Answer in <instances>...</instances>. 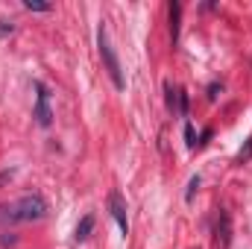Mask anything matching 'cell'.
Returning <instances> with one entry per match:
<instances>
[{
  "instance_id": "6da1fadb",
  "label": "cell",
  "mask_w": 252,
  "mask_h": 249,
  "mask_svg": "<svg viewBox=\"0 0 252 249\" xmlns=\"http://www.w3.org/2000/svg\"><path fill=\"white\" fill-rule=\"evenodd\" d=\"M0 211L12 223H32V220H41L47 214V202L38 193H27V196H21L12 205H0Z\"/></svg>"
},
{
  "instance_id": "7a4b0ae2",
  "label": "cell",
  "mask_w": 252,
  "mask_h": 249,
  "mask_svg": "<svg viewBox=\"0 0 252 249\" xmlns=\"http://www.w3.org/2000/svg\"><path fill=\"white\" fill-rule=\"evenodd\" d=\"M97 47H100L103 64H106V70H109V76H112L115 88H118V91H124L126 82H124V73H121V62H118V53H115V47H112L109 32H106V27H103V24H100V30H97Z\"/></svg>"
},
{
  "instance_id": "3957f363",
  "label": "cell",
  "mask_w": 252,
  "mask_h": 249,
  "mask_svg": "<svg viewBox=\"0 0 252 249\" xmlns=\"http://www.w3.org/2000/svg\"><path fill=\"white\" fill-rule=\"evenodd\" d=\"M35 91H38V100H35V121L38 126H50V91L44 88V82H35Z\"/></svg>"
},
{
  "instance_id": "277c9868",
  "label": "cell",
  "mask_w": 252,
  "mask_h": 249,
  "mask_svg": "<svg viewBox=\"0 0 252 249\" xmlns=\"http://www.w3.org/2000/svg\"><path fill=\"white\" fill-rule=\"evenodd\" d=\"M109 214L115 217V223L121 226V232H124V235H129V217H126V202H124V196H121L118 190H112V193H109Z\"/></svg>"
},
{
  "instance_id": "5b68a950",
  "label": "cell",
  "mask_w": 252,
  "mask_h": 249,
  "mask_svg": "<svg viewBox=\"0 0 252 249\" xmlns=\"http://www.w3.org/2000/svg\"><path fill=\"white\" fill-rule=\"evenodd\" d=\"M214 244H217L220 249H229V244H232V220H229V211H223V208H220V214H217Z\"/></svg>"
},
{
  "instance_id": "8992f818",
  "label": "cell",
  "mask_w": 252,
  "mask_h": 249,
  "mask_svg": "<svg viewBox=\"0 0 252 249\" xmlns=\"http://www.w3.org/2000/svg\"><path fill=\"white\" fill-rule=\"evenodd\" d=\"M167 15H170V38H173V44L179 41V18H182V6L173 0L170 6H167Z\"/></svg>"
},
{
  "instance_id": "52a82bcc",
  "label": "cell",
  "mask_w": 252,
  "mask_h": 249,
  "mask_svg": "<svg viewBox=\"0 0 252 249\" xmlns=\"http://www.w3.org/2000/svg\"><path fill=\"white\" fill-rule=\"evenodd\" d=\"M91 229H94V217H91V214H85V217L79 220L76 232H73V241H76V244H82V241H85V238L91 235Z\"/></svg>"
},
{
  "instance_id": "ba28073f",
  "label": "cell",
  "mask_w": 252,
  "mask_h": 249,
  "mask_svg": "<svg viewBox=\"0 0 252 249\" xmlns=\"http://www.w3.org/2000/svg\"><path fill=\"white\" fill-rule=\"evenodd\" d=\"M24 9H30V12H50L53 6L50 3H41V0H24Z\"/></svg>"
},
{
  "instance_id": "9c48e42d",
  "label": "cell",
  "mask_w": 252,
  "mask_h": 249,
  "mask_svg": "<svg viewBox=\"0 0 252 249\" xmlns=\"http://www.w3.org/2000/svg\"><path fill=\"white\" fill-rule=\"evenodd\" d=\"M250 156H252V138H250V141H247V147H244V150L238 153V158H235V161H238V164H244V161H247Z\"/></svg>"
},
{
  "instance_id": "30bf717a",
  "label": "cell",
  "mask_w": 252,
  "mask_h": 249,
  "mask_svg": "<svg viewBox=\"0 0 252 249\" xmlns=\"http://www.w3.org/2000/svg\"><path fill=\"white\" fill-rule=\"evenodd\" d=\"M196 187H199V176H193V179H190V185H188V190H185V199H193V190H196Z\"/></svg>"
},
{
  "instance_id": "8fae6325",
  "label": "cell",
  "mask_w": 252,
  "mask_h": 249,
  "mask_svg": "<svg viewBox=\"0 0 252 249\" xmlns=\"http://www.w3.org/2000/svg\"><path fill=\"white\" fill-rule=\"evenodd\" d=\"M185 141H188V147H196V141H193V126L185 124Z\"/></svg>"
},
{
  "instance_id": "7c38bea8",
  "label": "cell",
  "mask_w": 252,
  "mask_h": 249,
  "mask_svg": "<svg viewBox=\"0 0 252 249\" xmlns=\"http://www.w3.org/2000/svg\"><path fill=\"white\" fill-rule=\"evenodd\" d=\"M12 21H0V35H12Z\"/></svg>"
},
{
  "instance_id": "4fadbf2b",
  "label": "cell",
  "mask_w": 252,
  "mask_h": 249,
  "mask_svg": "<svg viewBox=\"0 0 252 249\" xmlns=\"http://www.w3.org/2000/svg\"><path fill=\"white\" fill-rule=\"evenodd\" d=\"M217 91H220V85H217V82H214V85H211V88H208V97H211V100H214V97H217Z\"/></svg>"
}]
</instances>
